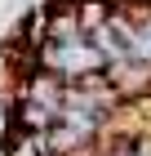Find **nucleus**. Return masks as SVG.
<instances>
[{"label":"nucleus","mask_w":151,"mask_h":156,"mask_svg":"<svg viewBox=\"0 0 151 156\" xmlns=\"http://www.w3.org/2000/svg\"><path fill=\"white\" fill-rule=\"evenodd\" d=\"M40 67L53 72V76H62L67 85H80V80H89V76H102L111 62H107V54L93 45L89 36H80V40H67V45L45 40V45H40Z\"/></svg>","instance_id":"nucleus-1"},{"label":"nucleus","mask_w":151,"mask_h":156,"mask_svg":"<svg viewBox=\"0 0 151 156\" xmlns=\"http://www.w3.org/2000/svg\"><path fill=\"white\" fill-rule=\"evenodd\" d=\"M116 18V0H80V23H84V31H98V27H107Z\"/></svg>","instance_id":"nucleus-3"},{"label":"nucleus","mask_w":151,"mask_h":156,"mask_svg":"<svg viewBox=\"0 0 151 156\" xmlns=\"http://www.w3.org/2000/svg\"><path fill=\"white\" fill-rule=\"evenodd\" d=\"M133 156H151V129L133 138Z\"/></svg>","instance_id":"nucleus-4"},{"label":"nucleus","mask_w":151,"mask_h":156,"mask_svg":"<svg viewBox=\"0 0 151 156\" xmlns=\"http://www.w3.org/2000/svg\"><path fill=\"white\" fill-rule=\"evenodd\" d=\"M0 143H5V156H58L53 134H36V129H5Z\"/></svg>","instance_id":"nucleus-2"}]
</instances>
